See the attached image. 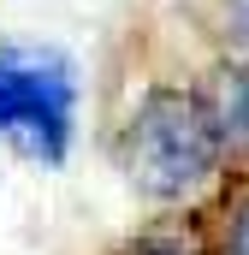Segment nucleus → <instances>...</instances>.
Returning <instances> with one entry per match:
<instances>
[{
	"instance_id": "6",
	"label": "nucleus",
	"mask_w": 249,
	"mask_h": 255,
	"mask_svg": "<svg viewBox=\"0 0 249 255\" xmlns=\"http://www.w3.org/2000/svg\"><path fill=\"white\" fill-rule=\"evenodd\" d=\"M226 30H232V42L249 48V0H226Z\"/></svg>"
},
{
	"instance_id": "3",
	"label": "nucleus",
	"mask_w": 249,
	"mask_h": 255,
	"mask_svg": "<svg viewBox=\"0 0 249 255\" xmlns=\"http://www.w3.org/2000/svg\"><path fill=\"white\" fill-rule=\"evenodd\" d=\"M202 95H208V107H214V119H220L226 148L249 154V60L244 65H220V71L202 83Z\"/></svg>"
},
{
	"instance_id": "1",
	"label": "nucleus",
	"mask_w": 249,
	"mask_h": 255,
	"mask_svg": "<svg viewBox=\"0 0 249 255\" xmlns=\"http://www.w3.org/2000/svg\"><path fill=\"white\" fill-rule=\"evenodd\" d=\"M226 160V136L202 89H148L124 125V172L154 202L196 196Z\"/></svg>"
},
{
	"instance_id": "4",
	"label": "nucleus",
	"mask_w": 249,
	"mask_h": 255,
	"mask_svg": "<svg viewBox=\"0 0 249 255\" xmlns=\"http://www.w3.org/2000/svg\"><path fill=\"white\" fill-rule=\"evenodd\" d=\"M119 255H214L196 232H148V238H136V244H124Z\"/></svg>"
},
{
	"instance_id": "5",
	"label": "nucleus",
	"mask_w": 249,
	"mask_h": 255,
	"mask_svg": "<svg viewBox=\"0 0 249 255\" xmlns=\"http://www.w3.org/2000/svg\"><path fill=\"white\" fill-rule=\"evenodd\" d=\"M220 255H249V190L232 202V214L220 226Z\"/></svg>"
},
{
	"instance_id": "2",
	"label": "nucleus",
	"mask_w": 249,
	"mask_h": 255,
	"mask_svg": "<svg viewBox=\"0 0 249 255\" xmlns=\"http://www.w3.org/2000/svg\"><path fill=\"white\" fill-rule=\"evenodd\" d=\"M77 119V77L65 54L0 42V136H18L30 154L65 160Z\"/></svg>"
}]
</instances>
